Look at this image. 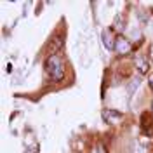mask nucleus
Returning a JSON list of instances; mask_svg holds the SVG:
<instances>
[{
    "label": "nucleus",
    "mask_w": 153,
    "mask_h": 153,
    "mask_svg": "<svg viewBox=\"0 0 153 153\" xmlns=\"http://www.w3.org/2000/svg\"><path fill=\"white\" fill-rule=\"evenodd\" d=\"M152 110H153V101H152Z\"/></svg>",
    "instance_id": "nucleus-13"
},
{
    "label": "nucleus",
    "mask_w": 153,
    "mask_h": 153,
    "mask_svg": "<svg viewBox=\"0 0 153 153\" xmlns=\"http://www.w3.org/2000/svg\"><path fill=\"white\" fill-rule=\"evenodd\" d=\"M136 66H137V70H139V73H148L150 65H148V61H146L144 57L137 56V57H136Z\"/></svg>",
    "instance_id": "nucleus-7"
},
{
    "label": "nucleus",
    "mask_w": 153,
    "mask_h": 153,
    "mask_svg": "<svg viewBox=\"0 0 153 153\" xmlns=\"http://www.w3.org/2000/svg\"><path fill=\"white\" fill-rule=\"evenodd\" d=\"M97 153H108V152H106V146L103 143L97 144Z\"/></svg>",
    "instance_id": "nucleus-10"
},
{
    "label": "nucleus",
    "mask_w": 153,
    "mask_h": 153,
    "mask_svg": "<svg viewBox=\"0 0 153 153\" xmlns=\"http://www.w3.org/2000/svg\"><path fill=\"white\" fill-rule=\"evenodd\" d=\"M103 118H105L106 124H115V122H120L124 118V115L120 111H115V110H105L103 111Z\"/></svg>",
    "instance_id": "nucleus-4"
},
{
    "label": "nucleus",
    "mask_w": 153,
    "mask_h": 153,
    "mask_svg": "<svg viewBox=\"0 0 153 153\" xmlns=\"http://www.w3.org/2000/svg\"><path fill=\"white\" fill-rule=\"evenodd\" d=\"M45 71L54 82H61L65 78V63L59 54H51L45 59Z\"/></svg>",
    "instance_id": "nucleus-1"
},
{
    "label": "nucleus",
    "mask_w": 153,
    "mask_h": 153,
    "mask_svg": "<svg viewBox=\"0 0 153 153\" xmlns=\"http://www.w3.org/2000/svg\"><path fill=\"white\" fill-rule=\"evenodd\" d=\"M113 26H115V30H117V31H122V14H118V16H117Z\"/></svg>",
    "instance_id": "nucleus-8"
},
{
    "label": "nucleus",
    "mask_w": 153,
    "mask_h": 153,
    "mask_svg": "<svg viewBox=\"0 0 153 153\" xmlns=\"http://www.w3.org/2000/svg\"><path fill=\"white\" fill-rule=\"evenodd\" d=\"M148 82H150V87H152V89H153V73H152V75H150V80H148Z\"/></svg>",
    "instance_id": "nucleus-11"
},
{
    "label": "nucleus",
    "mask_w": 153,
    "mask_h": 153,
    "mask_svg": "<svg viewBox=\"0 0 153 153\" xmlns=\"http://www.w3.org/2000/svg\"><path fill=\"white\" fill-rule=\"evenodd\" d=\"M139 87H141V78H139V76H134V78H131V82L127 84V94H129V97H132L134 92H136Z\"/></svg>",
    "instance_id": "nucleus-5"
},
{
    "label": "nucleus",
    "mask_w": 153,
    "mask_h": 153,
    "mask_svg": "<svg viewBox=\"0 0 153 153\" xmlns=\"http://www.w3.org/2000/svg\"><path fill=\"white\" fill-rule=\"evenodd\" d=\"M150 54H152V57H153V44H152V47H150Z\"/></svg>",
    "instance_id": "nucleus-12"
},
{
    "label": "nucleus",
    "mask_w": 153,
    "mask_h": 153,
    "mask_svg": "<svg viewBox=\"0 0 153 153\" xmlns=\"http://www.w3.org/2000/svg\"><path fill=\"white\" fill-rule=\"evenodd\" d=\"M101 38H103V45H105L106 51H115V40H111L110 33H108L106 30L101 33Z\"/></svg>",
    "instance_id": "nucleus-6"
},
{
    "label": "nucleus",
    "mask_w": 153,
    "mask_h": 153,
    "mask_svg": "<svg viewBox=\"0 0 153 153\" xmlns=\"http://www.w3.org/2000/svg\"><path fill=\"white\" fill-rule=\"evenodd\" d=\"M141 131L144 132V136H153V118H152V113L146 111V113L141 115Z\"/></svg>",
    "instance_id": "nucleus-3"
},
{
    "label": "nucleus",
    "mask_w": 153,
    "mask_h": 153,
    "mask_svg": "<svg viewBox=\"0 0 153 153\" xmlns=\"http://www.w3.org/2000/svg\"><path fill=\"white\" fill-rule=\"evenodd\" d=\"M25 153H38V144H33V146L26 148V152Z\"/></svg>",
    "instance_id": "nucleus-9"
},
{
    "label": "nucleus",
    "mask_w": 153,
    "mask_h": 153,
    "mask_svg": "<svg viewBox=\"0 0 153 153\" xmlns=\"http://www.w3.org/2000/svg\"><path fill=\"white\" fill-rule=\"evenodd\" d=\"M131 49H132V45H131V42L125 37L115 38V52H117V54H129Z\"/></svg>",
    "instance_id": "nucleus-2"
}]
</instances>
